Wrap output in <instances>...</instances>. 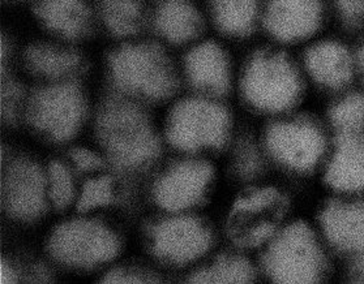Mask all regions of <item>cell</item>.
<instances>
[{"label": "cell", "mask_w": 364, "mask_h": 284, "mask_svg": "<svg viewBox=\"0 0 364 284\" xmlns=\"http://www.w3.org/2000/svg\"><path fill=\"white\" fill-rule=\"evenodd\" d=\"M332 31L356 40L364 34V0H326Z\"/></svg>", "instance_id": "484cf974"}, {"label": "cell", "mask_w": 364, "mask_h": 284, "mask_svg": "<svg viewBox=\"0 0 364 284\" xmlns=\"http://www.w3.org/2000/svg\"><path fill=\"white\" fill-rule=\"evenodd\" d=\"M289 200L274 187H250L230 209L228 236L239 251L264 248L285 226Z\"/></svg>", "instance_id": "ba28073f"}, {"label": "cell", "mask_w": 364, "mask_h": 284, "mask_svg": "<svg viewBox=\"0 0 364 284\" xmlns=\"http://www.w3.org/2000/svg\"><path fill=\"white\" fill-rule=\"evenodd\" d=\"M267 151L251 137H242L232 149V173L243 182H256L265 171Z\"/></svg>", "instance_id": "d4e9b609"}, {"label": "cell", "mask_w": 364, "mask_h": 284, "mask_svg": "<svg viewBox=\"0 0 364 284\" xmlns=\"http://www.w3.org/2000/svg\"><path fill=\"white\" fill-rule=\"evenodd\" d=\"M356 56H358V76H359V85L364 87V34L362 37L356 38Z\"/></svg>", "instance_id": "1f68e13d"}, {"label": "cell", "mask_w": 364, "mask_h": 284, "mask_svg": "<svg viewBox=\"0 0 364 284\" xmlns=\"http://www.w3.org/2000/svg\"><path fill=\"white\" fill-rule=\"evenodd\" d=\"M237 70L222 40L204 36L186 50L181 76L195 94L225 99L235 90Z\"/></svg>", "instance_id": "4fadbf2b"}, {"label": "cell", "mask_w": 364, "mask_h": 284, "mask_svg": "<svg viewBox=\"0 0 364 284\" xmlns=\"http://www.w3.org/2000/svg\"><path fill=\"white\" fill-rule=\"evenodd\" d=\"M296 53L309 89L326 99L359 85L355 40L329 31Z\"/></svg>", "instance_id": "9c48e42d"}, {"label": "cell", "mask_w": 364, "mask_h": 284, "mask_svg": "<svg viewBox=\"0 0 364 284\" xmlns=\"http://www.w3.org/2000/svg\"><path fill=\"white\" fill-rule=\"evenodd\" d=\"M206 28L204 7L196 0L151 1L149 29L164 45L188 48L205 36Z\"/></svg>", "instance_id": "ac0fdd59"}, {"label": "cell", "mask_w": 364, "mask_h": 284, "mask_svg": "<svg viewBox=\"0 0 364 284\" xmlns=\"http://www.w3.org/2000/svg\"><path fill=\"white\" fill-rule=\"evenodd\" d=\"M102 282L105 283H151L157 279H151V275L144 274L134 268H115L107 273Z\"/></svg>", "instance_id": "4dcf8cb0"}, {"label": "cell", "mask_w": 364, "mask_h": 284, "mask_svg": "<svg viewBox=\"0 0 364 284\" xmlns=\"http://www.w3.org/2000/svg\"><path fill=\"white\" fill-rule=\"evenodd\" d=\"M214 168L205 159H186L159 176L153 188L156 204L170 213L198 206L212 187Z\"/></svg>", "instance_id": "9a60e30c"}, {"label": "cell", "mask_w": 364, "mask_h": 284, "mask_svg": "<svg viewBox=\"0 0 364 284\" xmlns=\"http://www.w3.org/2000/svg\"><path fill=\"white\" fill-rule=\"evenodd\" d=\"M95 6L97 24L119 42L139 38L149 29V0H95Z\"/></svg>", "instance_id": "7402d4cb"}, {"label": "cell", "mask_w": 364, "mask_h": 284, "mask_svg": "<svg viewBox=\"0 0 364 284\" xmlns=\"http://www.w3.org/2000/svg\"><path fill=\"white\" fill-rule=\"evenodd\" d=\"M332 31L326 0H265L262 32L270 43L299 51Z\"/></svg>", "instance_id": "8fae6325"}, {"label": "cell", "mask_w": 364, "mask_h": 284, "mask_svg": "<svg viewBox=\"0 0 364 284\" xmlns=\"http://www.w3.org/2000/svg\"><path fill=\"white\" fill-rule=\"evenodd\" d=\"M50 256L59 263L76 268H93L118 257V234L95 219H72L59 224L48 239Z\"/></svg>", "instance_id": "30bf717a"}, {"label": "cell", "mask_w": 364, "mask_h": 284, "mask_svg": "<svg viewBox=\"0 0 364 284\" xmlns=\"http://www.w3.org/2000/svg\"><path fill=\"white\" fill-rule=\"evenodd\" d=\"M334 257L315 223L289 221L262 248V271L274 283H323L332 276Z\"/></svg>", "instance_id": "277c9868"}, {"label": "cell", "mask_w": 364, "mask_h": 284, "mask_svg": "<svg viewBox=\"0 0 364 284\" xmlns=\"http://www.w3.org/2000/svg\"><path fill=\"white\" fill-rule=\"evenodd\" d=\"M257 278L254 262L243 253L228 252L217 256L190 275L191 283H252Z\"/></svg>", "instance_id": "cb8c5ba5"}, {"label": "cell", "mask_w": 364, "mask_h": 284, "mask_svg": "<svg viewBox=\"0 0 364 284\" xmlns=\"http://www.w3.org/2000/svg\"><path fill=\"white\" fill-rule=\"evenodd\" d=\"M106 73L114 93L139 103L171 99L181 87V68L159 40H122L111 50Z\"/></svg>", "instance_id": "7a4b0ae2"}, {"label": "cell", "mask_w": 364, "mask_h": 284, "mask_svg": "<svg viewBox=\"0 0 364 284\" xmlns=\"http://www.w3.org/2000/svg\"><path fill=\"white\" fill-rule=\"evenodd\" d=\"M154 257L176 266L201 260L210 252L214 232L208 222L196 215H171L156 222L148 231Z\"/></svg>", "instance_id": "5bb4252c"}, {"label": "cell", "mask_w": 364, "mask_h": 284, "mask_svg": "<svg viewBox=\"0 0 364 284\" xmlns=\"http://www.w3.org/2000/svg\"><path fill=\"white\" fill-rule=\"evenodd\" d=\"M318 176L333 196L364 197V133L332 134Z\"/></svg>", "instance_id": "2e32d148"}, {"label": "cell", "mask_w": 364, "mask_h": 284, "mask_svg": "<svg viewBox=\"0 0 364 284\" xmlns=\"http://www.w3.org/2000/svg\"><path fill=\"white\" fill-rule=\"evenodd\" d=\"M72 162L81 173L100 171L105 166V160L97 153L84 148H76L71 151Z\"/></svg>", "instance_id": "f546056e"}, {"label": "cell", "mask_w": 364, "mask_h": 284, "mask_svg": "<svg viewBox=\"0 0 364 284\" xmlns=\"http://www.w3.org/2000/svg\"><path fill=\"white\" fill-rule=\"evenodd\" d=\"M87 111V97L80 80L41 82L25 104L28 123L54 142L70 141L79 133Z\"/></svg>", "instance_id": "52a82bcc"}, {"label": "cell", "mask_w": 364, "mask_h": 284, "mask_svg": "<svg viewBox=\"0 0 364 284\" xmlns=\"http://www.w3.org/2000/svg\"><path fill=\"white\" fill-rule=\"evenodd\" d=\"M114 201V182L109 176L90 179L84 184L77 202L80 213L90 212L95 207L110 205Z\"/></svg>", "instance_id": "83f0119b"}, {"label": "cell", "mask_w": 364, "mask_h": 284, "mask_svg": "<svg viewBox=\"0 0 364 284\" xmlns=\"http://www.w3.org/2000/svg\"><path fill=\"white\" fill-rule=\"evenodd\" d=\"M95 134L114 166L140 171L154 163L161 151L159 138L141 103L112 93L100 106Z\"/></svg>", "instance_id": "3957f363"}, {"label": "cell", "mask_w": 364, "mask_h": 284, "mask_svg": "<svg viewBox=\"0 0 364 284\" xmlns=\"http://www.w3.org/2000/svg\"><path fill=\"white\" fill-rule=\"evenodd\" d=\"M235 89L251 110L277 118L299 110L309 90L298 53L270 42L240 63Z\"/></svg>", "instance_id": "6da1fadb"}, {"label": "cell", "mask_w": 364, "mask_h": 284, "mask_svg": "<svg viewBox=\"0 0 364 284\" xmlns=\"http://www.w3.org/2000/svg\"><path fill=\"white\" fill-rule=\"evenodd\" d=\"M14 1H31V3H33L34 0H14Z\"/></svg>", "instance_id": "836d02e7"}, {"label": "cell", "mask_w": 364, "mask_h": 284, "mask_svg": "<svg viewBox=\"0 0 364 284\" xmlns=\"http://www.w3.org/2000/svg\"><path fill=\"white\" fill-rule=\"evenodd\" d=\"M324 120L332 134L364 133V87L356 85L329 98Z\"/></svg>", "instance_id": "603a6c76"}, {"label": "cell", "mask_w": 364, "mask_h": 284, "mask_svg": "<svg viewBox=\"0 0 364 284\" xmlns=\"http://www.w3.org/2000/svg\"><path fill=\"white\" fill-rule=\"evenodd\" d=\"M315 224L343 270L364 263V197L331 195L320 206Z\"/></svg>", "instance_id": "7c38bea8"}, {"label": "cell", "mask_w": 364, "mask_h": 284, "mask_svg": "<svg viewBox=\"0 0 364 284\" xmlns=\"http://www.w3.org/2000/svg\"><path fill=\"white\" fill-rule=\"evenodd\" d=\"M23 87L15 80H4L1 85V118L7 123H15L26 104Z\"/></svg>", "instance_id": "f1b7e54d"}, {"label": "cell", "mask_w": 364, "mask_h": 284, "mask_svg": "<svg viewBox=\"0 0 364 284\" xmlns=\"http://www.w3.org/2000/svg\"><path fill=\"white\" fill-rule=\"evenodd\" d=\"M232 119L223 99L192 95L175 103L166 120L167 141L186 153L215 151L230 141Z\"/></svg>", "instance_id": "8992f818"}, {"label": "cell", "mask_w": 364, "mask_h": 284, "mask_svg": "<svg viewBox=\"0 0 364 284\" xmlns=\"http://www.w3.org/2000/svg\"><path fill=\"white\" fill-rule=\"evenodd\" d=\"M48 196L58 210L71 205L75 198V182L68 167L53 160L48 170Z\"/></svg>", "instance_id": "4316f807"}, {"label": "cell", "mask_w": 364, "mask_h": 284, "mask_svg": "<svg viewBox=\"0 0 364 284\" xmlns=\"http://www.w3.org/2000/svg\"><path fill=\"white\" fill-rule=\"evenodd\" d=\"M48 178L40 166L28 159H17L4 173L1 184L3 205L17 221L33 222L46 210Z\"/></svg>", "instance_id": "e0dca14e"}, {"label": "cell", "mask_w": 364, "mask_h": 284, "mask_svg": "<svg viewBox=\"0 0 364 284\" xmlns=\"http://www.w3.org/2000/svg\"><path fill=\"white\" fill-rule=\"evenodd\" d=\"M23 63L26 72L40 82L80 80L85 71V59L75 43L64 40H40L25 48Z\"/></svg>", "instance_id": "ffe728a7"}, {"label": "cell", "mask_w": 364, "mask_h": 284, "mask_svg": "<svg viewBox=\"0 0 364 284\" xmlns=\"http://www.w3.org/2000/svg\"><path fill=\"white\" fill-rule=\"evenodd\" d=\"M265 0H204L208 25L225 40H247L262 32Z\"/></svg>", "instance_id": "44dd1931"}, {"label": "cell", "mask_w": 364, "mask_h": 284, "mask_svg": "<svg viewBox=\"0 0 364 284\" xmlns=\"http://www.w3.org/2000/svg\"><path fill=\"white\" fill-rule=\"evenodd\" d=\"M331 141L332 134L324 119L299 110L272 120L262 137L268 158L301 178L320 175Z\"/></svg>", "instance_id": "5b68a950"}, {"label": "cell", "mask_w": 364, "mask_h": 284, "mask_svg": "<svg viewBox=\"0 0 364 284\" xmlns=\"http://www.w3.org/2000/svg\"><path fill=\"white\" fill-rule=\"evenodd\" d=\"M17 275L12 265H9L7 261L1 260V268H0V283L11 284L16 282Z\"/></svg>", "instance_id": "d6a6232c"}, {"label": "cell", "mask_w": 364, "mask_h": 284, "mask_svg": "<svg viewBox=\"0 0 364 284\" xmlns=\"http://www.w3.org/2000/svg\"><path fill=\"white\" fill-rule=\"evenodd\" d=\"M33 13L41 26L55 40L77 43L95 32V0H34Z\"/></svg>", "instance_id": "d6986e66"}]
</instances>
